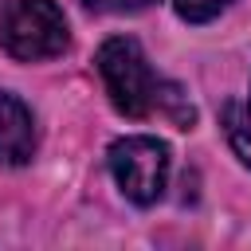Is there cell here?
Wrapping results in <instances>:
<instances>
[{
	"mask_svg": "<svg viewBox=\"0 0 251 251\" xmlns=\"http://www.w3.org/2000/svg\"><path fill=\"white\" fill-rule=\"evenodd\" d=\"M35 149L31 110L16 94H0V165H27Z\"/></svg>",
	"mask_w": 251,
	"mask_h": 251,
	"instance_id": "obj_4",
	"label": "cell"
},
{
	"mask_svg": "<svg viewBox=\"0 0 251 251\" xmlns=\"http://www.w3.org/2000/svg\"><path fill=\"white\" fill-rule=\"evenodd\" d=\"M227 137H231V149L251 165V90H247L243 106L231 114V122H227Z\"/></svg>",
	"mask_w": 251,
	"mask_h": 251,
	"instance_id": "obj_5",
	"label": "cell"
},
{
	"mask_svg": "<svg viewBox=\"0 0 251 251\" xmlns=\"http://www.w3.org/2000/svg\"><path fill=\"white\" fill-rule=\"evenodd\" d=\"M157 106H165V110H169V118H173V126H176V129H192L196 110L184 102V94H180L176 86H157Z\"/></svg>",
	"mask_w": 251,
	"mask_h": 251,
	"instance_id": "obj_6",
	"label": "cell"
},
{
	"mask_svg": "<svg viewBox=\"0 0 251 251\" xmlns=\"http://www.w3.org/2000/svg\"><path fill=\"white\" fill-rule=\"evenodd\" d=\"M231 0H176V12L188 20V24H204L212 16H220Z\"/></svg>",
	"mask_w": 251,
	"mask_h": 251,
	"instance_id": "obj_7",
	"label": "cell"
},
{
	"mask_svg": "<svg viewBox=\"0 0 251 251\" xmlns=\"http://www.w3.org/2000/svg\"><path fill=\"white\" fill-rule=\"evenodd\" d=\"M67 39V20L55 0H16L0 24V47L20 63L63 55Z\"/></svg>",
	"mask_w": 251,
	"mask_h": 251,
	"instance_id": "obj_2",
	"label": "cell"
},
{
	"mask_svg": "<svg viewBox=\"0 0 251 251\" xmlns=\"http://www.w3.org/2000/svg\"><path fill=\"white\" fill-rule=\"evenodd\" d=\"M98 71L106 82L110 102L126 114V118H145L157 106V78L153 67L145 59V51L137 47V39L129 35H114L98 47Z\"/></svg>",
	"mask_w": 251,
	"mask_h": 251,
	"instance_id": "obj_1",
	"label": "cell"
},
{
	"mask_svg": "<svg viewBox=\"0 0 251 251\" xmlns=\"http://www.w3.org/2000/svg\"><path fill=\"white\" fill-rule=\"evenodd\" d=\"M110 173L133 204H157L169 180V145L157 137H122L110 145Z\"/></svg>",
	"mask_w": 251,
	"mask_h": 251,
	"instance_id": "obj_3",
	"label": "cell"
},
{
	"mask_svg": "<svg viewBox=\"0 0 251 251\" xmlns=\"http://www.w3.org/2000/svg\"><path fill=\"white\" fill-rule=\"evenodd\" d=\"M153 0H86V8H94V12H141Z\"/></svg>",
	"mask_w": 251,
	"mask_h": 251,
	"instance_id": "obj_8",
	"label": "cell"
}]
</instances>
